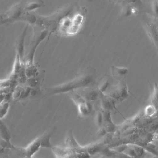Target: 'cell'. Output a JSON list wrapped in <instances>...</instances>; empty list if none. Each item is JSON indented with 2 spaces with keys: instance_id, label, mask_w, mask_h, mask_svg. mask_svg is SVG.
Wrapping results in <instances>:
<instances>
[{
  "instance_id": "obj_3",
  "label": "cell",
  "mask_w": 158,
  "mask_h": 158,
  "mask_svg": "<svg viewBox=\"0 0 158 158\" xmlns=\"http://www.w3.org/2000/svg\"><path fill=\"white\" fill-rule=\"evenodd\" d=\"M68 94L77 106L80 117L85 118L91 115L94 109V104L87 102L76 91H73Z\"/></svg>"
},
{
  "instance_id": "obj_19",
  "label": "cell",
  "mask_w": 158,
  "mask_h": 158,
  "mask_svg": "<svg viewBox=\"0 0 158 158\" xmlns=\"http://www.w3.org/2000/svg\"><path fill=\"white\" fill-rule=\"evenodd\" d=\"M55 131L46 132L40 136L41 148H50L52 149L54 146L51 143V140Z\"/></svg>"
},
{
  "instance_id": "obj_32",
  "label": "cell",
  "mask_w": 158,
  "mask_h": 158,
  "mask_svg": "<svg viewBox=\"0 0 158 158\" xmlns=\"http://www.w3.org/2000/svg\"><path fill=\"white\" fill-rule=\"evenodd\" d=\"M72 158H91V156L85 151L71 153Z\"/></svg>"
},
{
  "instance_id": "obj_16",
  "label": "cell",
  "mask_w": 158,
  "mask_h": 158,
  "mask_svg": "<svg viewBox=\"0 0 158 158\" xmlns=\"http://www.w3.org/2000/svg\"><path fill=\"white\" fill-rule=\"evenodd\" d=\"M111 74L112 77L118 81L126 80V76L129 74V70L125 67L111 66Z\"/></svg>"
},
{
  "instance_id": "obj_13",
  "label": "cell",
  "mask_w": 158,
  "mask_h": 158,
  "mask_svg": "<svg viewBox=\"0 0 158 158\" xmlns=\"http://www.w3.org/2000/svg\"><path fill=\"white\" fill-rule=\"evenodd\" d=\"M100 108L102 110L111 111L116 110L117 102L106 94L101 93L99 100Z\"/></svg>"
},
{
  "instance_id": "obj_6",
  "label": "cell",
  "mask_w": 158,
  "mask_h": 158,
  "mask_svg": "<svg viewBox=\"0 0 158 158\" xmlns=\"http://www.w3.org/2000/svg\"><path fill=\"white\" fill-rule=\"evenodd\" d=\"M106 94L112 97L117 103H121L128 99L130 94L126 80L119 81L118 84L112 85Z\"/></svg>"
},
{
  "instance_id": "obj_1",
  "label": "cell",
  "mask_w": 158,
  "mask_h": 158,
  "mask_svg": "<svg viewBox=\"0 0 158 158\" xmlns=\"http://www.w3.org/2000/svg\"><path fill=\"white\" fill-rule=\"evenodd\" d=\"M97 74L94 67H87L71 80L56 86L45 88L44 92L48 96L68 93L80 89L94 87L96 82Z\"/></svg>"
},
{
  "instance_id": "obj_7",
  "label": "cell",
  "mask_w": 158,
  "mask_h": 158,
  "mask_svg": "<svg viewBox=\"0 0 158 158\" xmlns=\"http://www.w3.org/2000/svg\"><path fill=\"white\" fill-rule=\"evenodd\" d=\"M122 6V10L118 16V19H123L132 15H137L139 9L137 6L141 3V1H118Z\"/></svg>"
},
{
  "instance_id": "obj_28",
  "label": "cell",
  "mask_w": 158,
  "mask_h": 158,
  "mask_svg": "<svg viewBox=\"0 0 158 158\" xmlns=\"http://www.w3.org/2000/svg\"><path fill=\"white\" fill-rule=\"evenodd\" d=\"M9 102H3L0 104V120L3 118L8 113L9 110Z\"/></svg>"
},
{
  "instance_id": "obj_15",
  "label": "cell",
  "mask_w": 158,
  "mask_h": 158,
  "mask_svg": "<svg viewBox=\"0 0 158 158\" xmlns=\"http://www.w3.org/2000/svg\"><path fill=\"white\" fill-rule=\"evenodd\" d=\"M45 71L44 70L40 71V74L38 76L34 78L27 79L26 83V86L30 87L31 89L34 88H41L43 82L45 78Z\"/></svg>"
},
{
  "instance_id": "obj_38",
  "label": "cell",
  "mask_w": 158,
  "mask_h": 158,
  "mask_svg": "<svg viewBox=\"0 0 158 158\" xmlns=\"http://www.w3.org/2000/svg\"><path fill=\"white\" fill-rule=\"evenodd\" d=\"M152 4L153 12L155 13V16L158 17V1H155Z\"/></svg>"
},
{
  "instance_id": "obj_24",
  "label": "cell",
  "mask_w": 158,
  "mask_h": 158,
  "mask_svg": "<svg viewBox=\"0 0 158 158\" xmlns=\"http://www.w3.org/2000/svg\"><path fill=\"white\" fill-rule=\"evenodd\" d=\"M52 150L55 155L56 157L65 156L70 155L72 153L71 151L66 147L54 146Z\"/></svg>"
},
{
  "instance_id": "obj_31",
  "label": "cell",
  "mask_w": 158,
  "mask_h": 158,
  "mask_svg": "<svg viewBox=\"0 0 158 158\" xmlns=\"http://www.w3.org/2000/svg\"><path fill=\"white\" fill-rule=\"evenodd\" d=\"M31 90V88L30 87H28V86H26V85L24 86V87H23L19 99H20V100H24V99L30 97V95Z\"/></svg>"
},
{
  "instance_id": "obj_8",
  "label": "cell",
  "mask_w": 158,
  "mask_h": 158,
  "mask_svg": "<svg viewBox=\"0 0 158 158\" xmlns=\"http://www.w3.org/2000/svg\"><path fill=\"white\" fill-rule=\"evenodd\" d=\"M85 8L80 9L72 16V24L68 31L66 36H74L79 33L81 29L86 16Z\"/></svg>"
},
{
  "instance_id": "obj_34",
  "label": "cell",
  "mask_w": 158,
  "mask_h": 158,
  "mask_svg": "<svg viewBox=\"0 0 158 158\" xmlns=\"http://www.w3.org/2000/svg\"><path fill=\"white\" fill-rule=\"evenodd\" d=\"M43 92L41 88H34V89H31V91L30 95V97H36L38 96H41L42 95Z\"/></svg>"
},
{
  "instance_id": "obj_17",
  "label": "cell",
  "mask_w": 158,
  "mask_h": 158,
  "mask_svg": "<svg viewBox=\"0 0 158 158\" xmlns=\"http://www.w3.org/2000/svg\"><path fill=\"white\" fill-rule=\"evenodd\" d=\"M112 85L109 76L105 75L99 80L96 88L101 93L106 94L109 91Z\"/></svg>"
},
{
  "instance_id": "obj_22",
  "label": "cell",
  "mask_w": 158,
  "mask_h": 158,
  "mask_svg": "<svg viewBox=\"0 0 158 158\" xmlns=\"http://www.w3.org/2000/svg\"><path fill=\"white\" fill-rule=\"evenodd\" d=\"M0 138L8 143H11V134L7 126L2 120H0Z\"/></svg>"
},
{
  "instance_id": "obj_5",
  "label": "cell",
  "mask_w": 158,
  "mask_h": 158,
  "mask_svg": "<svg viewBox=\"0 0 158 158\" xmlns=\"http://www.w3.org/2000/svg\"><path fill=\"white\" fill-rule=\"evenodd\" d=\"M112 149L123 153L131 158H145L146 151L143 147L135 143L123 144Z\"/></svg>"
},
{
  "instance_id": "obj_12",
  "label": "cell",
  "mask_w": 158,
  "mask_h": 158,
  "mask_svg": "<svg viewBox=\"0 0 158 158\" xmlns=\"http://www.w3.org/2000/svg\"><path fill=\"white\" fill-rule=\"evenodd\" d=\"M28 24H27L22 33L16 42V53L18 54L22 63L25 65V40L28 28Z\"/></svg>"
},
{
  "instance_id": "obj_18",
  "label": "cell",
  "mask_w": 158,
  "mask_h": 158,
  "mask_svg": "<svg viewBox=\"0 0 158 158\" xmlns=\"http://www.w3.org/2000/svg\"><path fill=\"white\" fill-rule=\"evenodd\" d=\"M104 142L95 143L84 146V149L90 156H94L97 154H101L103 149L106 146Z\"/></svg>"
},
{
  "instance_id": "obj_25",
  "label": "cell",
  "mask_w": 158,
  "mask_h": 158,
  "mask_svg": "<svg viewBox=\"0 0 158 158\" xmlns=\"http://www.w3.org/2000/svg\"><path fill=\"white\" fill-rule=\"evenodd\" d=\"M25 66V65L23 64L22 61H21V59H20L18 54L16 53L14 66H13V70L11 73L18 75L19 71L22 69V68Z\"/></svg>"
},
{
  "instance_id": "obj_36",
  "label": "cell",
  "mask_w": 158,
  "mask_h": 158,
  "mask_svg": "<svg viewBox=\"0 0 158 158\" xmlns=\"http://www.w3.org/2000/svg\"><path fill=\"white\" fill-rule=\"evenodd\" d=\"M10 79L9 78L4 80L0 81V89L9 88L10 86Z\"/></svg>"
},
{
  "instance_id": "obj_42",
  "label": "cell",
  "mask_w": 158,
  "mask_h": 158,
  "mask_svg": "<svg viewBox=\"0 0 158 158\" xmlns=\"http://www.w3.org/2000/svg\"><path fill=\"white\" fill-rule=\"evenodd\" d=\"M157 147H158H158L157 146Z\"/></svg>"
},
{
  "instance_id": "obj_33",
  "label": "cell",
  "mask_w": 158,
  "mask_h": 158,
  "mask_svg": "<svg viewBox=\"0 0 158 158\" xmlns=\"http://www.w3.org/2000/svg\"><path fill=\"white\" fill-rule=\"evenodd\" d=\"M23 87L21 85H18L15 88L12 92V98L14 100H17L19 99L22 92Z\"/></svg>"
},
{
  "instance_id": "obj_37",
  "label": "cell",
  "mask_w": 158,
  "mask_h": 158,
  "mask_svg": "<svg viewBox=\"0 0 158 158\" xmlns=\"http://www.w3.org/2000/svg\"><path fill=\"white\" fill-rule=\"evenodd\" d=\"M107 134L104 127H102L101 128H98V130L97 132L98 136L102 137V136L106 135Z\"/></svg>"
},
{
  "instance_id": "obj_10",
  "label": "cell",
  "mask_w": 158,
  "mask_h": 158,
  "mask_svg": "<svg viewBox=\"0 0 158 158\" xmlns=\"http://www.w3.org/2000/svg\"><path fill=\"white\" fill-rule=\"evenodd\" d=\"M24 6L21 3H17L12 6L5 15L4 20L6 21H18L24 13Z\"/></svg>"
},
{
  "instance_id": "obj_29",
  "label": "cell",
  "mask_w": 158,
  "mask_h": 158,
  "mask_svg": "<svg viewBox=\"0 0 158 158\" xmlns=\"http://www.w3.org/2000/svg\"><path fill=\"white\" fill-rule=\"evenodd\" d=\"M145 151H148L154 156L158 157V148L157 146L152 144H147L143 146Z\"/></svg>"
},
{
  "instance_id": "obj_4",
  "label": "cell",
  "mask_w": 158,
  "mask_h": 158,
  "mask_svg": "<svg viewBox=\"0 0 158 158\" xmlns=\"http://www.w3.org/2000/svg\"><path fill=\"white\" fill-rule=\"evenodd\" d=\"M49 32L47 30L41 31H34L33 38L29 47L28 53L25 58V66L34 64V58L35 52L39 45L47 37Z\"/></svg>"
},
{
  "instance_id": "obj_30",
  "label": "cell",
  "mask_w": 158,
  "mask_h": 158,
  "mask_svg": "<svg viewBox=\"0 0 158 158\" xmlns=\"http://www.w3.org/2000/svg\"><path fill=\"white\" fill-rule=\"evenodd\" d=\"M95 122L98 128H101L103 126V117L101 109L98 110L96 114Z\"/></svg>"
},
{
  "instance_id": "obj_14",
  "label": "cell",
  "mask_w": 158,
  "mask_h": 158,
  "mask_svg": "<svg viewBox=\"0 0 158 158\" xmlns=\"http://www.w3.org/2000/svg\"><path fill=\"white\" fill-rule=\"evenodd\" d=\"M41 148L40 138V136L33 140L26 148H24L26 158H32L33 156Z\"/></svg>"
},
{
  "instance_id": "obj_11",
  "label": "cell",
  "mask_w": 158,
  "mask_h": 158,
  "mask_svg": "<svg viewBox=\"0 0 158 158\" xmlns=\"http://www.w3.org/2000/svg\"><path fill=\"white\" fill-rule=\"evenodd\" d=\"M65 143L66 147L69 149L72 153L85 151L84 146H81L75 139L72 129L69 130L68 132L65 140Z\"/></svg>"
},
{
  "instance_id": "obj_40",
  "label": "cell",
  "mask_w": 158,
  "mask_h": 158,
  "mask_svg": "<svg viewBox=\"0 0 158 158\" xmlns=\"http://www.w3.org/2000/svg\"><path fill=\"white\" fill-rule=\"evenodd\" d=\"M99 158H106V157L104 156H102V157H100Z\"/></svg>"
},
{
  "instance_id": "obj_21",
  "label": "cell",
  "mask_w": 158,
  "mask_h": 158,
  "mask_svg": "<svg viewBox=\"0 0 158 158\" xmlns=\"http://www.w3.org/2000/svg\"><path fill=\"white\" fill-rule=\"evenodd\" d=\"M45 6L42 1H33L27 2L24 6V12H32L38 8Z\"/></svg>"
},
{
  "instance_id": "obj_39",
  "label": "cell",
  "mask_w": 158,
  "mask_h": 158,
  "mask_svg": "<svg viewBox=\"0 0 158 158\" xmlns=\"http://www.w3.org/2000/svg\"><path fill=\"white\" fill-rule=\"evenodd\" d=\"M71 154H70V155H71ZM68 155V156H65L60 157H56V158H72L71 156V155Z\"/></svg>"
},
{
  "instance_id": "obj_27",
  "label": "cell",
  "mask_w": 158,
  "mask_h": 158,
  "mask_svg": "<svg viewBox=\"0 0 158 158\" xmlns=\"http://www.w3.org/2000/svg\"><path fill=\"white\" fill-rule=\"evenodd\" d=\"M27 76L25 72V66L22 68L19 73L18 74L17 81L19 85H26L27 81Z\"/></svg>"
},
{
  "instance_id": "obj_41",
  "label": "cell",
  "mask_w": 158,
  "mask_h": 158,
  "mask_svg": "<svg viewBox=\"0 0 158 158\" xmlns=\"http://www.w3.org/2000/svg\"><path fill=\"white\" fill-rule=\"evenodd\" d=\"M156 158H158V157H156Z\"/></svg>"
},
{
  "instance_id": "obj_20",
  "label": "cell",
  "mask_w": 158,
  "mask_h": 158,
  "mask_svg": "<svg viewBox=\"0 0 158 158\" xmlns=\"http://www.w3.org/2000/svg\"><path fill=\"white\" fill-rule=\"evenodd\" d=\"M37 19V14L32 12H24L18 20L27 22L34 26Z\"/></svg>"
},
{
  "instance_id": "obj_2",
  "label": "cell",
  "mask_w": 158,
  "mask_h": 158,
  "mask_svg": "<svg viewBox=\"0 0 158 158\" xmlns=\"http://www.w3.org/2000/svg\"><path fill=\"white\" fill-rule=\"evenodd\" d=\"M141 19L148 35L158 52V17L145 13Z\"/></svg>"
},
{
  "instance_id": "obj_35",
  "label": "cell",
  "mask_w": 158,
  "mask_h": 158,
  "mask_svg": "<svg viewBox=\"0 0 158 158\" xmlns=\"http://www.w3.org/2000/svg\"><path fill=\"white\" fill-rule=\"evenodd\" d=\"M156 109L152 105H149L146 107L145 109V113L147 116H152L156 112Z\"/></svg>"
},
{
  "instance_id": "obj_26",
  "label": "cell",
  "mask_w": 158,
  "mask_h": 158,
  "mask_svg": "<svg viewBox=\"0 0 158 158\" xmlns=\"http://www.w3.org/2000/svg\"><path fill=\"white\" fill-rule=\"evenodd\" d=\"M151 104L154 106L157 111L158 110V83H156L154 84V90L151 99Z\"/></svg>"
},
{
  "instance_id": "obj_9",
  "label": "cell",
  "mask_w": 158,
  "mask_h": 158,
  "mask_svg": "<svg viewBox=\"0 0 158 158\" xmlns=\"http://www.w3.org/2000/svg\"><path fill=\"white\" fill-rule=\"evenodd\" d=\"M87 102L94 104L99 101L101 93L97 88L89 87L76 91Z\"/></svg>"
},
{
  "instance_id": "obj_23",
  "label": "cell",
  "mask_w": 158,
  "mask_h": 158,
  "mask_svg": "<svg viewBox=\"0 0 158 158\" xmlns=\"http://www.w3.org/2000/svg\"><path fill=\"white\" fill-rule=\"evenodd\" d=\"M25 72L27 79L37 77L40 74L39 68L36 65H31L28 66H25Z\"/></svg>"
}]
</instances>
